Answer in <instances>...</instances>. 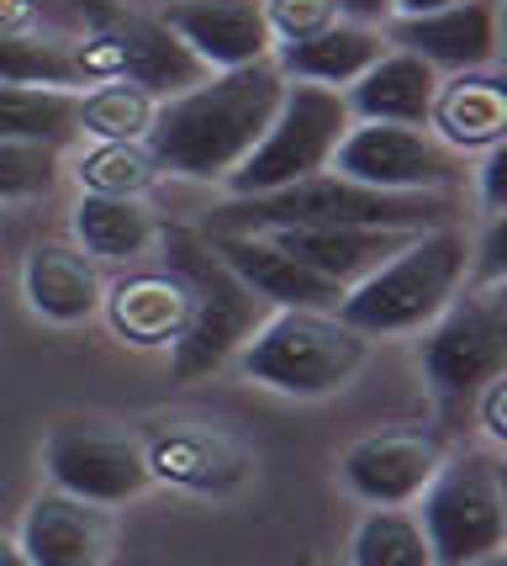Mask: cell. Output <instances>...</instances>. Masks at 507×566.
<instances>
[{"instance_id":"cell-21","label":"cell","mask_w":507,"mask_h":566,"mask_svg":"<svg viewBox=\"0 0 507 566\" xmlns=\"http://www.w3.org/2000/svg\"><path fill=\"white\" fill-rule=\"evenodd\" d=\"M387 32H376L370 22H344L323 27L302 43H281V53L270 59L286 80H307V85H328V91H349L381 53H387Z\"/></svg>"},{"instance_id":"cell-17","label":"cell","mask_w":507,"mask_h":566,"mask_svg":"<svg viewBox=\"0 0 507 566\" xmlns=\"http://www.w3.org/2000/svg\"><path fill=\"white\" fill-rule=\"evenodd\" d=\"M101 307H106V323H112L117 339L138 349H159L186 334L196 296L180 271H148L117 281L112 292H101Z\"/></svg>"},{"instance_id":"cell-27","label":"cell","mask_w":507,"mask_h":566,"mask_svg":"<svg viewBox=\"0 0 507 566\" xmlns=\"http://www.w3.org/2000/svg\"><path fill=\"white\" fill-rule=\"evenodd\" d=\"M159 96H148L133 80H96L91 91H80V133H91L96 144H133L148 138Z\"/></svg>"},{"instance_id":"cell-30","label":"cell","mask_w":507,"mask_h":566,"mask_svg":"<svg viewBox=\"0 0 507 566\" xmlns=\"http://www.w3.org/2000/svg\"><path fill=\"white\" fill-rule=\"evenodd\" d=\"M59 180V148L0 138V201H27L53 191Z\"/></svg>"},{"instance_id":"cell-11","label":"cell","mask_w":507,"mask_h":566,"mask_svg":"<svg viewBox=\"0 0 507 566\" xmlns=\"http://www.w3.org/2000/svg\"><path fill=\"white\" fill-rule=\"evenodd\" d=\"M444 461V440L434 429H418V423H402V429H381V434H365L344 450V482L349 493L376 503V509H408L412 497L429 488V476Z\"/></svg>"},{"instance_id":"cell-25","label":"cell","mask_w":507,"mask_h":566,"mask_svg":"<svg viewBox=\"0 0 507 566\" xmlns=\"http://www.w3.org/2000/svg\"><path fill=\"white\" fill-rule=\"evenodd\" d=\"M74 233H80L85 254H96V260H133L154 244V218L138 197H91L85 191L74 207Z\"/></svg>"},{"instance_id":"cell-9","label":"cell","mask_w":507,"mask_h":566,"mask_svg":"<svg viewBox=\"0 0 507 566\" xmlns=\"http://www.w3.org/2000/svg\"><path fill=\"white\" fill-rule=\"evenodd\" d=\"M96 38L80 49V64L96 80H133L148 96H180L196 80H207V64L196 59L159 17H138V11H117V6H91Z\"/></svg>"},{"instance_id":"cell-34","label":"cell","mask_w":507,"mask_h":566,"mask_svg":"<svg viewBox=\"0 0 507 566\" xmlns=\"http://www.w3.org/2000/svg\"><path fill=\"white\" fill-rule=\"evenodd\" d=\"M338 6V17H344V22H391V6H397V0H334Z\"/></svg>"},{"instance_id":"cell-24","label":"cell","mask_w":507,"mask_h":566,"mask_svg":"<svg viewBox=\"0 0 507 566\" xmlns=\"http://www.w3.org/2000/svg\"><path fill=\"white\" fill-rule=\"evenodd\" d=\"M74 133H80V91L0 85V138L64 148Z\"/></svg>"},{"instance_id":"cell-6","label":"cell","mask_w":507,"mask_h":566,"mask_svg":"<svg viewBox=\"0 0 507 566\" xmlns=\"http://www.w3.org/2000/svg\"><path fill=\"white\" fill-rule=\"evenodd\" d=\"M349 123L355 117L344 106V91L286 80L281 106H275L270 127L260 133V144L249 148L239 170L222 180L228 197H265V191H281L291 180H307V175L328 170L338 138L349 133Z\"/></svg>"},{"instance_id":"cell-5","label":"cell","mask_w":507,"mask_h":566,"mask_svg":"<svg viewBox=\"0 0 507 566\" xmlns=\"http://www.w3.org/2000/svg\"><path fill=\"white\" fill-rule=\"evenodd\" d=\"M165 249H169V271L186 275V286L196 296L191 323L175 339V360H169L180 381H191V376L218 370L233 349H243L254 339V328L270 318L265 313L270 302H260L239 275L222 265L212 239H201V233H169Z\"/></svg>"},{"instance_id":"cell-23","label":"cell","mask_w":507,"mask_h":566,"mask_svg":"<svg viewBox=\"0 0 507 566\" xmlns=\"http://www.w3.org/2000/svg\"><path fill=\"white\" fill-rule=\"evenodd\" d=\"M148 471L180 488H228L243 476V450L218 429H169L148 450Z\"/></svg>"},{"instance_id":"cell-16","label":"cell","mask_w":507,"mask_h":566,"mask_svg":"<svg viewBox=\"0 0 507 566\" xmlns=\"http://www.w3.org/2000/svg\"><path fill=\"white\" fill-rule=\"evenodd\" d=\"M212 249L222 254V265L270 307H323V313H334L338 296H344V286L323 281L302 260H291L286 249L265 239V233H212Z\"/></svg>"},{"instance_id":"cell-10","label":"cell","mask_w":507,"mask_h":566,"mask_svg":"<svg viewBox=\"0 0 507 566\" xmlns=\"http://www.w3.org/2000/svg\"><path fill=\"white\" fill-rule=\"evenodd\" d=\"M328 170L376 186V191H450L460 175V154L439 144L429 127L349 123Z\"/></svg>"},{"instance_id":"cell-14","label":"cell","mask_w":507,"mask_h":566,"mask_svg":"<svg viewBox=\"0 0 507 566\" xmlns=\"http://www.w3.org/2000/svg\"><path fill=\"white\" fill-rule=\"evenodd\" d=\"M112 535L117 524L106 514V503L53 488V493L32 497L17 545L32 566H101L112 556Z\"/></svg>"},{"instance_id":"cell-4","label":"cell","mask_w":507,"mask_h":566,"mask_svg":"<svg viewBox=\"0 0 507 566\" xmlns=\"http://www.w3.org/2000/svg\"><path fill=\"white\" fill-rule=\"evenodd\" d=\"M370 339L360 328L323 313V307H275L254 339L239 349L243 376L265 381L275 392L291 397H323L355 381V370L365 366Z\"/></svg>"},{"instance_id":"cell-8","label":"cell","mask_w":507,"mask_h":566,"mask_svg":"<svg viewBox=\"0 0 507 566\" xmlns=\"http://www.w3.org/2000/svg\"><path fill=\"white\" fill-rule=\"evenodd\" d=\"M423 370L444 402H471L492 376L507 370V292L482 281L476 292L450 296L423 339Z\"/></svg>"},{"instance_id":"cell-2","label":"cell","mask_w":507,"mask_h":566,"mask_svg":"<svg viewBox=\"0 0 507 566\" xmlns=\"http://www.w3.org/2000/svg\"><path fill=\"white\" fill-rule=\"evenodd\" d=\"M444 191H376L338 170H317L265 197H233L212 233H270V228H444Z\"/></svg>"},{"instance_id":"cell-32","label":"cell","mask_w":507,"mask_h":566,"mask_svg":"<svg viewBox=\"0 0 507 566\" xmlns=\"http://www.w3.org/2000/svg\"><path fill=\"white\" fill-rule=\"evenodd\" d=\"M482 201H486V212H507V144L486 148V165H482Z\"/></svg>"},{"instance_id":"cell-7","label":"cell","mask_w":507,"mask_h":566,"mask_svg":"<svg viewBox=\"0 0 507 566\" xmlns=\"http://www.w3.org/2000/svg\"><path fill=\"white\" fill-rule=\"evenodd\" d=\"M423 541L434 551V566H471L497 556L507 541V497L503 471L492 455H455L439 461L423 488Z\"/></svg>"},{"instance_id":"cell-26","label":"cell","mask_w":507,"mask_h":566,"mask_svg":"<svg viewBox=\"0 0 507 566\" xmlns=\"http://www.w3.org/2000/svg\"><path fill=\"white\" fill-rule=\"evenodd\" d=\"M0 85H49V91H85L91 74L80 49L32 38V32H0Z\"/></svg>"},{"instance_id":"cell-33","label":"cell","mask_w":507,"mask_h":566,"mask_svg":"<svg viewBox=\"0 0 507 566\" xmlns=\"http://www.w3.org/2000/svg\"><path fill=\"white\" fill-rule=\"evenodd\" d=\"M476 397H482V429L503 444L507 440V381H503V376H492Z\"/></svg>"},{"instance_id":"cell-15","label":"cell","mask_w":507,"mask_h":566,"mask_svg":"<svg viewBox=\"0 0 507 566\" xmlns=\"http://www.w3.org/2000/svg\"><path fill=\"white\" fill-rule=\"evenodd\" d=\"M387 43L450 74L492 70L497 64V0H460L429 17H391Z\"/></svg>"},{"instance_id":"cell-22","label":"cell","mask_w":507,"mask_h":566,"mask_svg":"<svg viewBox=\"0 0 507 566\" xmlns=\"http://www.w3.org/2000/svg\"><path fill=\"white\" fill-rule=\"evenodd\" d=\"M22 292L32 313L49 323H80L101 313V275L96 265L70 244H38L22 265Z\"/></svg>"},{"instance_id":"cell-19","label":"cell","mask_w":507,"mask_h":566,"mask_svg":"<svg viewBox=\"0 0 507 566\" xmlns=\"http://www.w3.org/2000/svg\"><path fill=\"white\" fill-rule=\"evenodd\" d=\"M265 239L286 249L291 260H302L307 271H317L334 286H355L360 275H370L381 260H391L408 244V228H270Z\"/></svg>"},{"instance_id":"cell-38","label":"cell","mask_w":507,"mask_h":566,"mask_svg":"<svg viewBox=\"0 0 507 566\" xmlns=\"http://www.w3.org/2000/svg\"><path fill=\"white\" fill-rule=\"evenodd\" d=\"M307 566H323V562H307Z\"/></svg>"},{"instance_id":"cell-31","label":"cell","mask_w":507,"mask_h":566,"mask_svg":"<svg viewBox=\"0 0 507 566\" xmlns=\"http://www.w3.org/2000/svg\"><path fill=\"white\" fill-rule=\"evenodd\" d=\"M265 22L275 43H302L338 22V6L334 0H265Z\"/></svg>"},{"instance_id":"cell-20","label":"cell","mask_w":507,"mask_h":566,"mask_svg":"<svg viewBox=\"0 0 507 566\" xmlns=\"http://www.w3.org/2000/svg\"><path fill=\"white\" fill-rule=\"evenodd\" d=\"M429 127L439 144L455 154H486L507 138V91L503 74L492 70H465L455 80H439L434 106H429Z\"/></svg>"},{"instance_id":"cell-12","label":"cell","mask_w":507,"mask_h":566,"mask_svg":"<svg viewBox=\"0 0 507 566\" xmlns=\"http://www.w3.org/2000/svg\"><path fill=\"white\" fill-rule=\"evenodd\" d=\"M53 488L91 503H127L148 488V450L117 429H64L49 440Z\"/></svg>"},{"instance_id":"cell-18","label":"cell","mask_w":507,"mask_h":566,"mask_svg":"<svg viewBox=\"0 0 507 566\" xmlns=\"http://www.w3.org/2000/svg\"><path fill=\"white\" fill-rule=\"evenodd\" d=\"M439 91V70L423 64L408 49H387L370 70L344 91V106L355 123H402V127H429V106Z\"/></svg>"},{"instance_id":"cell-29","label":"cell","mask_w":507,"mask_h":566,"mask_svg":"<svg viewBox=\"0 0 507 566\" xmlns=\"http://www.w3.org/2000/svg\"><path fill=\"white\" fill-rule=\"evenodd\" d=\"M74 175H80V186L91 197H144L154 186V175H159V159L148 154L144 138H133V144H96L74 165Z\"/></svg>"},{"instance_id":"cell-28","label":"cell","mask_w":507,"mask_h":566,"mask_svg":"<svg viewBox=\"0 0 507 566\" xmlns=\"http://www.w3.org/2000/svg\"><path fill=\"white\" fill-rule=\"evenodd\" d=\"M349 566H434V551L408 509H376L349 541Z\"/></svg>"},{"instance_id":"cell-35","label":"cell","mask_w":507,"mask_h":566,"mask_svg":"<svg viewBox=\"0 0 507 566\" xmlns=\"http://www.w3.org/2000/svg\"><path fill=\"white\" fill-rule=\"evenodd\" d=\"M444 6H460V0H397L391 17H429V11H444Z\"/></svg>"},{"instance_id":"cell-3","label":"cell","mask_w":507,"mask_h":566,"mask_svg":"<svg viewBox=\"0 0 507 566\" xmlns=\"http://www.w3.org/2000/svg\"><path fill=\"white\" fill-rule=\"evenodd\" d=\"M471 275V249L455 228H423L391 260H381L370 275H360L338 296V318L360 328L365 339L376 334H408L444 313V302L460 292Z\"/></svg>"},{"instance_id":"cell-36","label":"cell","mask_w":507,"mask_h":566,"mask_svg":"<svg viewBox=\"0 0 507 566\" xmlns=\"http://www.w3.org/2000/svg\"><path fill=\"white\" fill-rule=\"evenodd\" d=\"M0 566H32V562H27V556H22V545L11 541L6 530H0Z\"/></svg>"},{"instance_id":"cell-13","label":"cell","mask_w":507,"mask_h":566,"mask_svg":"<svg viewBox=\"0 0 507 566\" xmlns=\"http://www.w3.org/2000/svg\"><path fill=\"white\" fill-rule=\"evenodd\" d=\"M159 22L207 64V70H239L270 59L275 38L265 22V0H169Z\"/></svg>"},{"instance_id":"cell-1","label":"cell","mask_w":507,"mask_h":566,"mask_svg":"<svg viewBox=\"0 0 507 566\" xmlns=\"http://www.w3.org/2000/svg\"><path fill=\"white\" fill-rule=\"evenodd\" d=\"M286 91V74L270 59L239 64V70H212L191 91L165 96L148 123V154L159 170L186 175V180H228L243 165V154L260 144L275 106Z\"/></svg>"},{"instance_id":"cell-37","label":"cell","mask_w":507,"mask_h":566,"mask_svg":"<svg viewBox=\"0 0 507 566\" xmlns=\"http://www.w3.org/2000/svg\"><path fill=\"white\" fill-rule=\"evenodd\" d=\"M471 566H507V562H503V551H497V556H482V562H471Z\"/></svg>"}]
</instances>
